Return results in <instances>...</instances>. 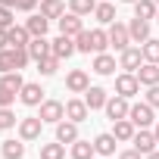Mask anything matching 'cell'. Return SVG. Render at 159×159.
<instances>
[{
  "label": "cell",
  "mask_w": 159,
  "mask_h": 159,
  "mask_svg": "<svg viewBox=\"0 0 159 159\" xmlns=\"http://www.w3.org/2000/svg\"><path fill=\"white\" fill-rule=\"evenodd\" d=\"M75 47H78V53H106V47H109V31H103V28H94V31H81V34H75Z\"/></svg>",
  "instance_id": "1"
},
{
  "label": "cell",
  "mask_w": 159,
  "mask_h": 159,
  "mask_svg": "<svg viewBox=\"0 0 159 159\" xmlns=\"http://www.w3.org/2000/svg\"><path fill=\"white\" fill-rule=\"evenodd\" d=\"M128 119L137 125V128H150V125H156V116H153V106L143 100V103H131V109H128Z\"/></svg>",
  "instance_id": "2"
},
{
  "label": "cell",
  "mask_w": 159,
  "mask_h": 159,
  "mask_svg": "<svg viewBox=\"0 0 159 159\" xmlns=\"http://www.w3.org/2000/svg\"><path fill=\"white\" fill-rule=\"evenodd\" d=\"M106 119L109 122H119V119H128V109H131V100L128 97H122V94H116V97H109L106 100Z\"/></svg>",
  "instance_id": "3"
},
{
  "label": "cell",
  "mask_w": 159,
  "mask_h": 159,
  "mask_svg": "<svg viewBox=\"0 0 159 159\" xmlns=\"http://www.w3.org/2000/svg\"><path fill=\"white\" fill-rule=\"evenodd\" d=\"M41 128H44V119H41V116H25V119H19V137H22V140H38V137H41Z\"/></svg>",
  "instance_id": "4"
},
{
  "label": "cell",
  "mask_w": 159,
  "mask_h": 159,
  "mask_svg": "<svg viewBox=\"0 0 159 159\" xmlns=\"http://www.w3.org/2000/svg\"><path fill=\"white\" fill-rule=\"evenodd\" d=\"M116 94H122V97H134V94H140V81H137V75L134 72H122L119 78H116Z\"/></svg>",
  "instance_id": "5"
},
{
  "label": "cell",
  "mask_w": 159,
  "mask_h": 159,
  "mask_svg": "<svg viewBox=\"0 0 159 159\" xmlns=\"http://www.w3.org/2000/svg\"><path fill=\"white\" fill-rule=\"evenodd\" d=\"M56 25H59V34H69V38H75V34H81L84 31V25H81V16L78 13H62L59 19H56Z\"/></svg>",
  "instance_id": "6"
},
{
  "label": "cell",
  "mask_w": 159,
  "mask_h": 159,
  "mask_svg": "<svg viewBox=\"0 0 159 159\" xmlns=\"http://www.w3.org/2000/svg\"><path fill=\"white\" fill-rule=\"evenodd\" d=\"M140 62H143V50L140 47H125L119 53V69H125V72H137Z\"/></svg>",
  "instance_id": "7"
},
{
  "label": "cell",
  "mask_w": 159,
  "mask_h": 159,
  "mask_svg": "<svg viewBox=\"0 0 159 159\" xmlns=\"http://www.w3.org/2000/svg\"><path fill=\"white\" fill-rule=\"evenodd\" d=\"M44 122H50V125H56V122H62L66 119V103H59V100H44L41 103V112H38Z\"/></svg>",
  "instance_id": "8"
},
{
  "label": "cell",
  "mask_w": 159,
  "mask_h": 159,
  "mask_svg": "<svg viewBox=\"0 0 159 159\" xmlns=\"http://www.w3.org/2000/svg\"><path fill=\"white\" fill-rule=\"evenodd\" d=\"M109 47H116L119 53H122L125 47H131V34H128V25H122V22H112V25H109Z\"/></svg>",
  "instance_id": "9"
},
{
  "label": "cell",
  "mask_w": 159,
  "mask_h": 159,
  "mask_svg": "<svg viewBox=\"0 0 159 159\" xmlns=\"http://www.w3.org/2000/svg\"><path fill=\"white\" fill-rule=\"evenodd\" d=\"M131 143H134V150H137V153H143V156H147V153H153V150L159 147V140H156V134H153L150 128H140V131L131 137Z\"/></svg>",
  "instance_id": "10"
},
{
  "label": "cell",
  "mask_w": 159,
  "mask_h": 159,
  "mask_svg": "<svg viewBox=\"0 0 159 159\" xmlns=\"http://www.w3.org/2000/svg\"><path fill=\"white\" fill-rule=\"evenodd\" d=\"M66 88H69L72 94H84V91L91 88V78H88V72H84V69H72V72L66 75Z\"/></svg>",
  "instance_id": "11"
},
{
  "label": "cell",
  "mask_w": 159,
  "mask_h": 159,
  "mask_svg": "<svg viewBox=\"0 0 159 159\" xmlns=\"http://www.w3.org/2000/svg\"><path fill=\"white\" fill-rule=\"evenodd\" d=\"M19 100H22L25 106H41L47 97H44V88H41V84H34V81H25V88L19 91Z\"/></svg>",
  "instance_id": "12"
},
{
  "label": "cell",
  "mask_w": 159,
  "mask_h": 159,
  "mask_svg": "<svg viewBox=\"0 0 159 159\" xmlns=\"http://www.w3.org/2000/svg\"><path fill=\"white\" fill-rule=\"evenodd\" d=\"M88 116H91V109H88V103H84V100H78V97L66 100V119H72V122H78V125H81Z\"/></svg>",
  "instance_id": "13"
},
{
  "label": "cell",
  "mask_w": 159,
  "mask_h": 159,
  "mask_svg": "<svg viewBox=\"0 0 159 159\" xmlns=\"http://www.w3.org/2000/svg\"><path fill=\"white\" fill-rule=\"evenodd\" d=\"M128 34H131V44H143V41H150V22L134 16V19L128 22Z\"/></svg>",
  "instance_id": "14"
},
{
  "label": "cell",
  "mask_w": 159,
  "mask_h": 159,
  "mask_svg": "<svg viewBox=\"0 0 159 159\" xmlns=\"http://www.w3.org/2000/svg\"><path fill=\"white\" fill-rule=\"evenodd\" d=\"M53 44V56L56 59H69L72 53H78V47H75V38H69V34H59L56 41H50Z\"/></svg>",
  "instance_id": "15"
},
{
  "label": "cell",
  "mask_w": 159,
  "mask_h": 159,
  "mask_svg": "<svg viewBox=\"0 0 159 159\" xmlns=\"http://www.w3.org/2000/svg\"><path fill=\"white\" fill-rule=\"evenodd\" d=\"M106 100H109V94L100 88V84H91L88 91H84V103H88V109L94 112V109H103L106 106Z\"/></svg>",
  "instance_id": "16"
},
{
  "label": "cell",
  "mask_w": 159,
  "mask_h": 159,
  "mask_svg": "<svg viewBox=\"0 0 159 159\" xmlns=\"http://www.w3.org/2000/svg\"><path fill=\"white\" fill-rule=\"evenodd\" d=\"M56 140L59 143H75L78 140V122H72V119L56 122Z\"/></svg>",
  "instance_id": "17"
},
{
  "label": "cell",
  "mask_w": 159,
  "mask_h": 159,
  "mask_svg": "<svg viewBox=\"0 0 159 159\" xmlns=\"http://www.w3.org/2000/svg\"><path fill=\"white\" fill-rule=\"evenodd\" d=\"M134 75H137V81H140L143 88L159 84V62H140V69H137Z\"/></svg>",
  "instance_id": "18"
},
{
  "label": "cell",
  "mask_w": 159,
  "mask_h": 159,
  "mask_svg": "<svg viewBox=\"0 0 159 159\" xmlns=\"http://www.w3.org/2000/svg\"><path fill=\"white\" fill-rule=\"evenodd\" d=\"M25 28H28V34H31V38H47V28H50V19H47L44 13H34V16H28Z\"/></svg>",
  "instance_id": "19"
},
{
  "label": "cell",
  "mask_w": 159,
  "mask_h": 159,
  "mask_svg": "<svg viewBox=\"0 0 159 159\" xmlns=\"http://www.w3.org/2000/svg\"><path fill=\"white\" fill-rule=\"evenodd\" d=\"M116 134L112 131H103V134H97L94 137V150H97V156H112L116 153Z\"/></svg>",
  "instance_id": "20"
},
{
  "label": "cell",
  "mask_w": 159,
  "mask_h": 159,
  "mask_svg": "<svg viewBox=\"0 0 159 159\" xmlns=\"http://www.w3.org/2000/svg\"><path fill=\"white\" fill-rule=\"evenodd\" d=\"M28 53H31V59H34V62H41L44 56H50V53H53V44H50L47 38H31V41H28Z\"/></svg>",
  "instance_id": "21"
},
{
  "label": "cell",
  "mask_w": 159,
  "mask_h": 159,
  "mask_svg": "<svg viewBox=\"0 0 159 159\" xmlns=\"http://www.w3.org/2000/svg\"><path fill=\"white\" fill-rule=\"evenodd\" d=\"M91 69H94L97 75H112L119 66H116V56H109V53H94V62H91Z\"/></svg>",
  "instance_id": "22"
},
{
  "label": "cell",
  "mask_w": 159,
  "mask_h": 159,
  "mask_svg": "<svg viewBox=\"0 0 159 159\" xmlns=\"http://www.w3.org/2000/svg\"><path fill=\"white\" fill-rule=\"evenodd\" d=\"M94 19L100 25H112L116 22V7L109 3V0H97V10H94Z\"/></svg>",
  "instance_id": "23"
},
{
  "label": "cell",
  "mask_w": 159,
  "mask_h": 159,
  "mask_svg": "<svg viewBox=\"0 0 159 159\" xmlns=\"http://www.w3.org/2000/svg\"><path fill=\"white\" fill-rule=\"evenodd\" d=\"M7 41H10V47H28L31 34L25 25H13V28H7Z\"/></svg>",
  "instance_id": "24"
},
{
  "label": "cell",
  "mask_w": 159,
  "mask_h": 159,
  "mask_svg": "<svg viewBox=\"0 0 159 159\" xmlns=\"http://www.w3.org/2000/svg\"><path fill=\"white\" fill-rule=\"evenodd\" d=\"M112 134H116V140H131L137 134V125L131 119H119V122H112Z\"/></svg>",
  "instance_id": "25"
},
{
  "label": "cell",
  "mask_w": 159,
  "mask_h": 159,
  "mask_svg": "<svg viewBox=\"0 0 159 159\" xmlns=\"http://www.w3.org/2000/svg\"><path fill=\"white\" fill-rule=\"evenodd\" d=\"M0 88H7V91L19 94V91L25 88V78H22V72H3V75H0Z\"/></svg>",
  "instance_id": "26"
},
{
  "label": "cell",
  "mask_w": 159,
  "mask_h": 159,
  "mask_svg": "<svg viewBox=\"0 0 159 159\" xmlns=\"http://www.w3.org/2000/svg\"><path fill=\"white\" fill-rule=\"evenodd\" d=\"M156 13H159V3H156V0H137V3H134V16L137 19H156Z\"/></svg>",
  "instance_id": "27"
},
{
  "label": "cell",
  "mask_w": 159,
  "mask_h": 159,
  "mask_svg": "<svg viewBox=\"0 0 159 159\" xmlns=\"http://www.w3.org/2000/svg\"><path fill=\"white\" fill-rule=\"evenodd\" d=\"M94 143L91 140H81V137H78L75 143H72V159H94Z\"/></svg>",
  "instance_id": "28"
},
{
  "label": "cell",
  "mask_w": 159,
  "mask_h": 159,
  "mask_svg": "<svg viewBox=\"0 0 159 159\" xmlns=\"http://www.w3.org/2000/svg\"><path fill=\"white\" fill-rule=\"evenodd\" d=\"M41 13L47 19H59L66 13V3H62V0H41Z\"/></svg>",
  "instance_id": "29"
},
{
  "label": "cell",
  "mask_w": 159,
  "mask_h": 159,
  "mask_svg": "<svg viewBox=\"0 0 159 159\" xmlns=\"http://www.w3.org/2000/svg\"><path fill=\"white\" fill-rule=\"evenodd\" d=\"M3 156L7 159H22L25 156V140H3Z\"/></svg>",
  "instance_id": "30"
},
{
  "label": "cell",
  "mask_w": 159,
  "mask_h": 159,
  "mask_svg": "<svg viewBox=\"0 0 159 159\" xmlns=\"http://www.w3.org/2000/svg\"><path fill=\"white\" fill-rule=\"evenodd\" d=\"M41 159H66V143H41Z\"/></svg>",
  "instance_id": "31"
},
{
  "label": "cell",
  "mask_w": 159,
  "mask_h": 159,
  "mask_svg": "<svg viewBox=\"0 0 159 159\" xmlns=\"http://www.w3.org/2000/svg\"><path fill=\"white\" fill-rule=\"evenodd\" d=\"M69 10H72V13H78V16H94L97 0H69Z\"/></svg>",
  "instance_id": "32"
},
{
  "label": "cell",
  "mask_w": 159,
  "mask_h": 159,
  "mask_svg": "<svg viewBox=\"0 0 159 159\" xmlns=\"http://www.w3.org/2000/svg\"><path fill=\"white\" fill-rule=\"evenodd\" d=\"M3 72H19L13 47H7V50H0V75H3Z\"/></svg>",
  "instance_id": "33"
},
{
  "label": "cell",
  "mask_w": 159,
  "mask_h": 159,
  "mask_svg": "<svg viewBox=\"0 0 159 159\" xmlns=\"http://www.w3.org/2000/svg\"><path fill=\"white\" fill-rule=\"evenodd\" d=\"M59 62H62V59H56V56L50 53V56H44V59L38 62V72H41L44 78H50V75H56V69H59Z\"/></svg>",
  "instance_id": "34"
},
{
  "label": "cell",
  "mask_w": 159,
  "mask_h": 159,
  "mask_svg": "<svg viewBox=\"0 0 159 159\" xmlns=\"http://www.w3.org/2000/svg\"><path fill=\"white\" fill-rule=\"evenodd\" d=\"M140 50H143V62H159V41H156V38L143 41Z\"/></svg>",
  "instance_id": "35"
},
{
  "label": "cell",
  "mask_w": 159,
  "mask_h": 159,
  "mask_svg": "<svg viewBox=\"0 0 159 159\" xmlns=\"http://www.w3.org/2000/svg\"><path fill=\"white\" fill-rule=\"evenodd\" d=\"M16 122H19V119H16V112H13L10 106H0V128H3V131H7V128H16Z\"/></svg>",
  "instance_id": "36"
},
{
  "label": "cell",
  "mask_w": 159,
  "mask_h": 159,
  "mask_svg": "<svg viewBox=\"0 0 159 159\" xmlns=\"http://www.w3.org/2000/svg\"><path fill=\"white\" fill-rule=\"evenodd\" d=\"M13 53H16V66H19V69H25V66H28V59H31L28 47H13Z\"/></svg>",
  "instance_id": "37"
},
{
  "label": "cell",
  "mask_w": 159,
  "mask_h": 159,
  "mask_svg": "<svg viewBox=\"0 0 159 159\" xmlns=\"http://www.w3.org/2000/svg\"><path fill=\"white\" fill-rule=\"evenodd\" d=\"M13 7H0V28H13Z\"/></svg>",
  "instance_id": "38"
},
{
  "label": "cell",
  "mask_w": 159,
  "mask_h": 159,
  "mask_svg": "<svg viewBox=\"0 0 159 159\" xmlns=\"http://www.w3.org/2000/svg\"><path fill=\"white\" fill-rule=\"evenodd\" d=\"M143 97H147V103H150V106H153V109H156V106H159V84H150V88H147V94H143Z\"/></svg>",
  "instance_id": "39"
},
{
  "label": "cell",
  "mask_w": 159,
  "mask_h": 159,
  "mask_svg": "<svg viewBox=\"0 0 159 159\" xmlns=\"http://www.w3.org/2000/svg\"><path fill=\"white\" fill-rule=\"evenodd\" d=\"M13 100H16V94H13V91L0 88V106H13Z\"/></svg>",
  "instance_id": "40"
},
{
  "label": "cell",
  "mask_w": 159,
  "mask_h": 159,
  "mask_svg": "<svg viewBox=\"0 0 159 159\" xmlns=\"http://www.w3.org/2000/svg\"><path fill=\"white\" fill-rule=\"evenodd\" d=\"M34 7H38V0H19L16 3V10H22V13H34Z\"/></svg>",
  "instance_id": "41"
},
{
  "label": "cell",
  "mask_w": 159,
  "mask_h": 159,
  "mask_svg": "<svg viewBox=\"0 0 159 159\" xmlns=\"http://www.w3.org/2000/svg\"><path fill=\"white\" fill-rule=\"evenodd\" d=\"M119 159H143V153H137V150L131 147V150H122V153H119Z\"/></svg>",
  "instance_id": "42"
},
{
  "label": "cell",
  "mask_w": 159,
  "mask_h": 159,
  "mask_svg": "<svg viewBox=\"0 0 159 159\" xmlns=\"http://www.w3.org/2000/svg\"><path fill=\"white\" fill-rule=\"evenodd\" d=\"M10 47V41H7V28H0V50H7Z\"/></svg>",
  "instance_id": "43"
},
{
  "label": "cell",
  "mask_w": 159,
  "mask_h": 159,
  "mask_svg": "<svg viewBox=\"0 0 159 159\" xmlns=\"http://www.w3.org/2000/svg\"><path fill=\"white\" fill-rule=\"evenodd\" d=\"M16 3L19 0H0V7H13V10H16Z\"/></svg>",
  "instance_id": "44"
},
{
  "label": "cell",
  "mask_w": 159,
  "mask_h": 159,
  "mask_svg": "<svg viewBox=\"0 0 159 159\" xmlns=\"http://www.w3.org/2000/svg\"><path fill=\"white\" fill-rule=\"evenodd\" d=\"M143 159H159V150H153V153H147Z\"/></svg>",
  "instance_id": "45"
},
{
  "label": "cell",
  "mask_w": 159,
  "mask_h": 159,
  "mask_svg": "<svg viewBox=\"0 0 159 159\" xmlns=\"http://www.w3.org/2000/svg\"><path fill=\"white\" fill-rule=\"evenodd\" d=\"M153 134H156V140H159V122H156V125H153Z\"/></svg>",
  "instance_id": "46"
},
{
  "label": "cell",
  "mask_w": 159,
  "mask_h": 159,
  "mask_svg": "<svg viewBox=\"0 0 159 159\" xmlns=\"http://www.w3.org/2000/svg\"><path fill=\"white\" fill-rule=\"evenodd\" d=\"M119 3H131V7H134V3H137V0H119Z\"/></svg>",
  "instance_id": "47"
},
{
  "label": "cell",
  "mask_w": 159,
  "mask_h": 159,
  "mask_svg": "<svg viewBox=\"0 0 159 159\" xmlns=\"http://www.w3.org/2000/svg\"><path fill=\"white\" fill-rule=\"evenodd\" d=\"M156 22H159V13H156Z\"/></svg>",
  "instance_id": "48"
},
{
  "label": "cell",
  "mask_w": 159,
  "mask_h": 159,
  "mask_svg": "<svg viewBox=\"0 0 159 159\" xmlns=\"http://www.w3.org/2000/svg\"><path fill=\"white\" fill-rule=\"evenodd\" d=\"M156 3H159V0H156Z\"/></svg>",
  "instance_id": "49"
}]
</instances>
